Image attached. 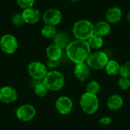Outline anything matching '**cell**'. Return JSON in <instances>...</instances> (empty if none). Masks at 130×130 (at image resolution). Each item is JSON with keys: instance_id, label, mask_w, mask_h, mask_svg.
Wrapping results in <instances>:
<instances>
[{"instance_id": "cell-23", "label": "cell", "mask_w": 130, "mask_h": 130, "mask_svg": "<svg viewBox=\"0 0 130 130\" xmlns=\"http://www.w3.org/2000/svg\"><path fill=\"white\" fill-rule=\"evenodd\" d=\"M101 91V85L98 82L95 80H92L89 82L86 86V92L93 94H98Z\"/></svg>"}, {"instance_id": "cell-7", "label": "cell", "mask_w": 130, "mask_h": 130, "mask_svg": "<svg viewBox=\"0 0 130 130\" xmlns=\"http://www.w3.org/2000/svg\"><path fill=\"white\" fill-rule=\"evenodd\" d=\"M0 48L6 54H13L18 48V41L14 35L5 34L0 38Z\"/></svg>"}, {"instance_id": "cell-17", "label": "cell", "mask_w": 130, "mask_h": 130, "mask_svg": "<svg viewBox=\"0 0 130 130\" xmlns=\"http://www.w3.org/2000/svg\"><path fill=\"white\" fill-rule=\"evenodd\" d=\"M123 98L118 94L111 95L107 101V107L111 110H118L123 106Z\"/></svg>"}, {"instance_id": "cell-15", "label": "cell", "mask_w": 130, "mask_h": 130, "mask_svg": "<svg viewBox=\"0 0 130 130\" xmlns=\"http://www.w3.org/2000/svg\"><path fill=\"white\" fill-rule=\"evenodd\" d=\"M123 16L122 10L117 6L110 8L106 13V19L109 24H116L119 22Z\"/></svg>"}, {"instance_id": "cell-22", "label": "cell", "mask_w": 130, "mask_h": 130, "mask_svg": "<svg viewBox=\"0 0 130 130\" xmlns=\"http://www.w3.org/2000/svg\"><path fill=\"white\" fill-rule=\"evenodd\" d=\"M57 34L56 28L55 26L45 24L41 29V34L45 38L47 39H53V37Z\"/></svg>"}, {"instance_id": "cell-19", "label": "cell", "mask_w": 130, "mask_h": 130, "mask_svg": "<svg viewBox=\"0 0 130 130\" xmlns=\"http://www.w3.org/2000/svg\"><path fill=\"white\" fill-rule=\"evenodd\" d=\"M33 88H34V94L39 98L45 97L49 91V89L47 88L46 85L44 84L43 80L41 81L33 80Z\"/></svg>"}, {"instance_id": "cell-29", "label": "cell", "mask_w": 130, "mask_h": 130, "mask_svg": "<svg viewBox=\"0 0 130 130\" xmlns=\"http://www.w3.org/2000/svg\"><path fill=\"white\" fill-rule=\"evenodd\" d=\"M126 18H127V20H128V21H129V23L130 24V11L128 12V14H127V16H126Z\"/></svg>"}, {"instance_id": "cell-12", "label": "cell", "mask_w": 130, "mask_h": 130, "mask_svg": "<svg viewBox=\"0 0 130 130\" xmlns=\"http://www.w3.org/2000/svg\"><path fill=\"white\" fill-rule=\"evenodd\" d=\"M21 14L24 21V23L27 24H37L40 19V11L34 7L23 10V11L21 12Z\"/></svg>"}, {"instance_id": "cell-24", "label": "cell", "mask_w": 130, "mask_h": 130, "mask_svg": "<svg viewBox=\"0 0 130 130\" xmlns=\"http://www.w3.org/2000/svg\"><path fill=\"white\" fill-rule=\"evenodd\" d=\"M120 77L130 78V62H126L120 66Z\"/></svg>"}, {"instance_id": "cell-26", "label": "cell", "mask_w": 130, "mask_h": 130, "mask_svg": "<svg viewBox=\"0 0 130 130\" xmlns=\"http://www.w3.org/2000/svg\"><path fill=\"white\" fill-rule=\"evenodd\" d=\"M11 22L16 27H21L24 24H25L24 21L23 19L21 13H16V14H14L12 16V18H11Z\"/></svg>"}, {"instance_id": "cell-25", "label": "cell", "mask_w": 130, "mask_h": 130, "mask_svg": "<svg viewBox=\"0 0 130 130\" xmlns=\"http://www.w3.org/2000/svg\"><path fill=\"white\" fill-rule=\"evenodd\" d=\"M18 5L23 10L34 7L35 0H17Z\"/></svg>"}, {"instance_id": "cell-13", "label": "cell", "mask_w": 130, "mask_h": 130, "mask_svg": "<svg viewBox=\"0 0 130 130\" xmlns=\"http://www.w3.org/2000/svg\"><path fill=\"white\" fill-rule=\"evenodd\" d=\"M74 75L78 81L84 82L90 75V68L86 62L75 64L74 68Z\"/></svg>"}, {"instance_id": "cell-27", "label": "cell", "mask_w": 130, "mask_h": 130, "mask_svg": "<svg viewBox=\"0 0 130 130\" xmlns=\"http://www.w3.org/2000/svg\"><path fill=\"white\" fill-rule=\"evenodd\" d=\"M118 85L121 90L123 91L128 90L130 88V78H125V77H120L118 81Z\"/></svg>"}, {"instance_id": "cell-5", "label": "cell", "mask_w": 130, "mask_h": 130, "mask_svg": "<svg viewBox=\"0 0 130 130\" xmlns=\"http://www.w3.org/2000/svg\"><path fill=\"white\" fill-rule=\"evenodd\" d=\"M109 61L107 54L103 51H97L90 53L86 59V63L90 69L94 70H101L105 68Z\"/></svg>"}, {"instance_id": "cell-16", "label": "cell", "mask_w": 130, "mask_h": 130, "mask_svg": "<svg viewBox=\"0 0 130 130\" xmlns=\"http://www.w3.org/2000/svg\"><path fill=\"white\" fill-rule=\"evenodd\" d=\"M110 30H111L110 24H109L106 21H98L94 25V34H96L102 37L108 35L110 33Z\"/></svg>"}, {"instance_id": "cell-2", "label": "cell", "mask_w": 130, "mask_h": 130, "mask_svg": "<svg viewBox=\"0 0 130 130\" xmlns=\"http://www.w3.org/2000/svg\"><path fill=\"white\" fill-rule=\"evenodd\" d=\"M72 34L76 40H88L94 34V24L88 20H79L74 24Z\"/></svg>"}, {"instance_id": "cell-4", "label": "cell", "mask_w": 130, "mask_h": 130, "mask_svg": "<svg viewBox=\"0 0 130 130\" xmlns=\"http://www.w3.org/2000/svg\"><path fill=\"white\" fill-rule=\"evenodd\" d=\"M79 104L85 113L92 115L95 113L99 108V100L96 94L85 92L81 96Z\"/></svg>"}, {"instance_id": "cell-14", "label": "cell", "mask_w": 130, "mask_h": 130, "mask_svg": "<svg viewBox=\"0 0 130 130\" xmlns=\"http://www.w3.org/2000/svg\"><path fill=\"white\" fill-rule=\"evenodd\" d=\"M46 54L50 61L58 62L62 56V49L53 43L47 46L46 50Z\"/></svg>"}, {"instance_id": "cell-10", "label": "cell", "mask_w": 130, "mask_h": 130, "mask_svg": "<svg viewBox=\"0 0 130 130\" xmlns=\"http://www.w3.org/2000/svg\"><path fill=\"white\" fill-rule=\"evenodd\" d=\"M55 107L59 113L62 115L69 114L73 109V102L67 96H61L56 101Z\"/></svg>"}, {"instance_id": "cell-21", "label": "cell", "mask_w": 130, "mask_h": 130, "mask_svg": "<svg viewBox=\"0 0 130 130\" xmlns=\"http://www.w3.org/2000/svg\"><path fill=\"white\" fill-rule=\"evenodd\" d=\"M87 41H88L91 49H94V50L101 49L104 44L103 37L96 34H94L92 36H91V37Z\"/></svg>"}, {"instance_id": "cell-6", "label": "cell", "mask_w": 130, "mask_h": 130, "mask_svg": "<svg viewBox=\"0 0 130 130\" xmlns=\"http://www.w3.org/2000/svg\"><path fill=\"white\" fill-rule=\"evenodd\" d=\"M27 73L33 80L41 81L43 80L46 75L48 70L45 64L39 61L31 62L27 66Z\"/></svg>"}, {"instance_id": "cell-3", "label": "cell", "mask_w": 130, "mask_h": 130, "mask_svg": "<svg viewBox=\"0 0 130 130\" xmlns=\"http://www.w3.org/2000/svg\"><path fill=\"white\" fill-rule=\"evenodd\" d=\"M43 81L49 91H59L65 85L64 75L57 70L48 72Z\"/></svg>"}, {"instance_id": "cell-1", "label": "cell", "mask_w": 130, "mask_h": 130, "mask_svg": "<svg viewBox=\"0 0 130 130\" xmlns=\"http://www.w3.org/2000/svg\"><path fill=\"white\" fill-rule=\"evenodd\" d=\"M91 47L87 40H75L66 48L69 59L75 64L86 62L87 58L91 53Z\"/></svg>"}, {"instance_id": "cell-30", "label": "cell", "mask_w": 130, "mask_h": 130, "mask_svg": "<svg viewBox=\"0 0 130 130\" xmlns=\"http://www.w3.org/2000/svg\"><path fill=\"white\" fill-rule=\"evenodd\" d=\"M70 1H72V2H78V1H80V0H70Z\"/></svg>"}, {"instance_id": "cell-11", "label": "cell", "mask_w": 130, "mask_h": 130, "mask_svg": "<svg viewBox=\"0 0 130 130\" xmlns=\"http://www.w3.org/2000/svg\"><path fill=\"white\" fill-rule=\"evenodd\" d=\"M18 98L16 89L11 86H3L0 88V101L5 104H11Z\"/></svg>"}, {"instance_id": "cell-20", "label": "cell", "mask_w": 130, "mask_h": 130, "mask_svg": "<svg viewBox=\"0 0 130 130\" xmlns=\"http://www.w3.org/2000/svg\"><path fill=\"white\" fill-rule=\"evenodd\" d=\"M120 65L116 60H109L104 69L109 75H117L120 73Z\"/></svg>"}, {"instance_id": "cell-8", "label": "cell", "mask_w": 130, "mask_h": 130, "mask_svg": "<svg viewBox=\"0 0 130 130\" xmlns=\"http://www.w3.org/2000/svg\"><path fill=\"white\" fill-rule=\"evenodd\" d=\"M37 114L36 108L29 104H22L18 107L15 111V115L18 120L21 122H29L32 120Z\"/></svg>"}, {"instance_id": "cell-28", "label": "cell", "mask_w": 130, "mask_h": 130, "mask_svg": "<svg viewBox=\"0 0 130 130\" xmlns=\"http://www.w3.org/2000/svg\"><path fill=\"white\" fill-rule=\"evenodd\" d=\"M98 122L102 126H108L112 123V118L110 117H103L99 120Z\"/></svg>"}, {"instance_id": "cell-9", "label": "cell", "mask_w": 130, "mask_h": 130, "mask_svg": "<svg viewBox=\"0 0 130 130\" xmlns=\"http://www.w3.org/2000/svg\"><path fill=\"white\" fill-rule=\"evenodd\" d=\"M43 21L45 24L56 26L62 20V12L56 8H50L44 11L42 15Z\"/></svg>"}, {"instance_id": "cell-18", "label": "cell", "mask_w": 130, "mask_h": 130, "mask_svg": "<svg viewBox=\"0 0 130 130\" xmlns=\"http://www.w3.org/2000/svg\"><path fill=\"white\" fill-rule=\"evenodd\" d=\"M53 40V43L59 46L62 50L66 49L68 46V45L71 43L69 35L65 32L57 33Z\"/></svg>"}]
</instances>
